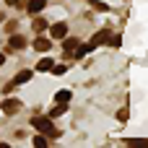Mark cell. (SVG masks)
Returning <instances> with one entry per match:
<instances>
[{"instance_id":"4fadbf2b","label":"cell","mask_w":148,"mask_h":148,"mask_svg":"<svg viewBox=\"0 0 148 148\" xmlns=\"http://www.w3.org/2000/svg\"><path fill=\"white\" fill-rule=\"evenodd\" d=\"M65 109H68V107L57 101V107H52V112H49V117H60V114H65Z\"/></svg>"},{"instance_id":"5bb4252c","label":"cell","mask_w":148,"mask_h":148,"mask_svg":"<svg viewBox=\"0 0 148 148\" xmlns=\"http://www.w3.org/2000/svg\"><path fill=\"white\" fill-rule=\"evenodd\" d=\"M34 146L36 148H47V138H44V135H36V138H34Z\"/></svg>"},{"instance_id":"277c9868","label":"cell","mask_w":148,"mask_h":148,"mask_svg":"<svg viewBox=\"0 0 148 148\" xmlns=\"http://www.w3.org/2000/svg\"><path fill=\"white\" fill-rule=\"evenodd\" d=\"M49 47H52V42H49V39H44V36H39V34H36V39H34V49H36V52H47V49H49Z\"/></svg>"},{"instance_id":"ffe728a7","label":"cell","mask_w":148,"mask_h":148,"mask_svg":"<svg viewBox=\"0 0 148 148\" xmlns=\"http://www.w3.org/2000/svg\"><path fill=\"white\" fill-rule=\"evenodd\" d=\"M3 62H5V55H3V52H0V65H3Z\"/></svg>"},{"instance_id":"9a60e30c","label":"cell","mask_w":148,"mask_h":148,"mask_svg":"<svg viewBox=\"0 0 148 148\" xmlns=\"http://www.w3.org/2000/svg\"><path fill=\"white\" fill-rule=\"evenodd\" d=\"M49 73H55V75H62V73H65V65H52V68H49Z\"/></svg>"},{"instance_id":"52a82bcc","label":"cell","mask_w":148,"mask_h":148,"mask_svg":"<svg viewBox=\"0 0 148 148\" xmlns=\"http://www.w3.org/2000/svg\"><path fill=\"white\" fill-rule=\"evenodd\" d=\"M44 5H47V0H31V3H29V13H31V16H36Z\"/></svg>"},{"instance_id":"e0dca14e","label":"cell","mask_w":148,"mask_h":148,"mask_svg":"<svg viewBox=\"0 0 148 148\" xmlns=\"http://www.w3.org/2000/svg\"><path fill=\"white\" fill-rule=\"evenodd\" d=\"M91 3H94V8H96V10H107V5H104V3H99V0H91Z\"/></svg>"},{"instance_id":"7a4b0ae2","label":"cell","mask_w":148,"mask_h":148,"mask_svg":"<svg viewBox=\"0 0 148 148\" xmlns=\"http://www.w3.org/2000/svg\"><path fill=\"white\" fill-rule=\"evenodd\" d=\"M107 42H109V34H107V31H96V34L91 36V42L86 44V49L91 52V49H96L99 44H107Z\"/></svg>"},{"instance_id":"d6986e66","label":"cell","mask_w":148,"mask_h":148,"mask_svg":"<svg viewBox=\"0 0 148 148\" xmlns=\"http://www.w3.org/2000/svg\"><path fill=\"white\" fill-rule=\"evenodd\" d=\"M5 3H8V5H18V0H5Z\"/></svg>"},{"instance_id":"8fae6325","label":"cell","mask_w":148,"mask_h":148,"mask_svg":"<svg viewBox=\"0 0 148 148\" xmlns=\"http://www.w3.org/2000/svg\"><path fill=\"white\" fill-rule=\"evenodd\" d=\"M29 78H31V70H21V73H18V75H16V81H13V83H16V86H18V83H26V81H29Z\"/></svg>"},{"instance_id":"8992f818","label":"cell","mask_w":148,"mask_h":148,"mask_svg":"<svg viewBox=\"0 0 148 148\" xmlns=\"http://www.w3.org/2000/svg\"><path fill=\"white\" fill-rule=\"evenodd\" d=\"M23 44H26V39H23L21 34H13V36H10V42H8V47H10V49H23Z\"/></svg>"},{"instance_id":"2e32d148","label":"cell","mask_w":148,"mask_h":148,"mask_svg":"<svg viewBox=\"0 0 148 148\" xmlns=\"http://www.w3.org/2000/svg\"><path fill=\"white\" fill-rule=\"evenodd\" d=\"M109 44H112V47H120V44H122V36H109Z\"/></svg>"},{"instance_id":"5b68a950","label":"cell","mask_w":148,"mask_h":148,"mask_svg":"<svg viewBox=\"0 0 148 148\" xmlns=\"http://www.w3.org/2000/svg\"><path fill=\"white\" fill-rule=\"evenodd\" d=\"M52 36H55V39H65V36H68V26H65V23H55V26H52Z\"/></svg>"},{"instance_id":"6da1fadb","label":"cell","mask_w":148,"mask_h":148,"mask_svg":"<svg viewBox=\"0 0 148 148\" xmlns=\"http://www.w3.org/2000/svg\"><path fill=\"white\" fill-rule=\"evenodd\" d=\"M31 127H36L39 133H44L47 138H57V130L52 127V117H31Z\"/></svg>"},{"instance_id":"7c38bea8","label":"cell","mask_w":148,"mask_h":148,"mask_svg":"<svg viewBox=\"0 0 148 148\" xmlns=\"http://www.w3.org/2000/svg\"><path fill=\"white\" fill-rule=\"evenodd\" d=\"M55 101L68 104V101H70V91H57V94H55Z\"/></svg>"},{"instance_id":"ba28073f","label":"cell","mask_w":148,"mask_h":148,"mask_svg":"<svg viewBox=\"0 0 148 148\" xmlns=\"http://www.w3.org/2000/svg\"><path fill=\"white\" fill-rule=\"evenodd\" d=\"M31 26H34V31H36V34H42V31L47 29V21H44V18H34V23H31Z\"/></svg>"},{"instance_id":"3957f363","label":"cell","mask_w":148,"mask_h":148,"mask_svg":"<svg viewBox=\"0 0 148 148\" xmlns=\"http://www.w3.org/2000/svg\"><path fill=\"white\" fill-rule=\"evenodd\" d=\"M0 107H3V112H5V114H16V112L21 109V101H18V99H5Z\"/></svg>"},{"instance_id":"ac0fdd59","label":"cell","mask_w":148,"mask_h":148,"mask_svg":"<svg viewBox=\"0 0 148 148\" xmlns=\"http://www.w3.org/2000/svg\"><path fill=\"white\" fill-rule=\"evenodd\" d=\"M117 120H122V122H125V120H127V109H120V112H117Z\"/></svg>"},{"instance_id":"9c48e42d","label":"cell","mask_w":148,"mask_h":148,"mask_svg":"<svg viewBox=\"0 0 148 148\" xmlns=\"http://www.w3.org/2000/svg\"><path fill=\"white\" fill-rule=\"evenodd\" d=\"M62 47H65V52H68V55H73V52H75V47H78V39H65V44H62Z\"/></svg>"},{"instance_id":"30bf717a","label":"cell","mask_w":148,"mask_h":148,"mask_svg":"<svg viewBox=\"0 0 148 148\" xmlns=\"http://www.w3.org/2000/svg\"><path fill=\"white\" fill-rule=\"evenodd\" d=\"M52 65H55V62H52L49 57H44V60H39V65H36V70H42V73H47V70H49Z\"/></svg>"}]
</instances>
